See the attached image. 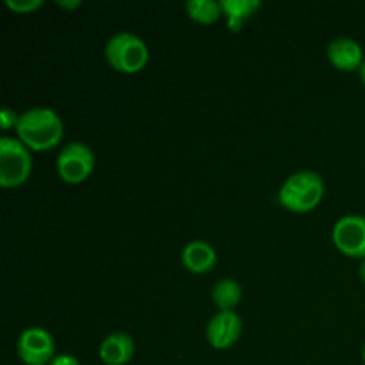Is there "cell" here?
<instances>
[{
	"label": "cell",
	"mask_w": 365,
	"mask_h": 365,
	"mask_svg": "<svg viewBox=\"0 0 365 365\" xmlns=\"http://www.w3.org/2000/svg\"><path fill=\"white\" fill-rule=\"evenodd\" d=\"M18 118H20V114L14 113L11 107H2L0 109V125H2V130H9L13 127L16 128Z\"/></svg>",
	"instance_id": "2e32d148"
},
{
	"label": "cell",
	"mask_w": 365,
	"mask_h": 365,
	"mask_svg": "<svg viewBox=\"0 0 365 365\" xmlns=\"http://www.w3.org/2000/svg\"><path fill=\"white\" fill-rule=\"evenodd\" d=\"M64 132L63 120L50 107H32L20 114L16 123L18 139L29 150H50L61 141Z\"/></svg>",
	"instance_id": "6da1fadb"
},
{
	"label": "cell",
	"mask_w": 365,
	"mask_h": 365,
	"mask_svg": "<svg viewBox=\"0 0 365 365\" xmlns=\"http://www.w3.org/2000/svg\"><path fill=\"white\" fill-rule=\"evenodd\" d=\"M16 351L25 365H48L56 356V344L45 328H25L16 342Z\"/></svg>",
	"instance_id": "8992f818"
},
{
	"label": "cell",
	"mask_w": 365,
	"mask_h": 365,
	"mask_svg": "<svg viewBox=\"0 0 365 365\" xmlns=\"http://www.w3.org/2000/svg\"><path fill=\"white\" fill-rule=\"evenodd\" d=\"M32 171V157L20 139L0 138V185L6 189L24 184Z\"/></svg>",
	"instance_id": "277c9868"
},
{
	"label": "cell",
	"mask_w": 365,
	"mask_h": 365,
	"mask_svg": "<svg viewBox=\"0 0 365 365\" xmlns=\"http://www.w3.org/2000/svg\"><path fill=\"white\" fill-rule=\"evenodd\" d=\"M48 365H81V362L77 360V356L70 355V353H61V355L53 356Z\"/></svg>",
	"instance_id": "e0dca14e"
},
{
	"label": "cell",
	"mask_w": 365,
	"mask_h": 365,
	"mask_svg": "<svg viewBox=\"0 0 365 365\" xmlns=\"http://www.w3.org/2000/svg\"><path fill=\"white\" fill-rule=\"evenodd\" d=\"M185 11H187L189 16L192 18L198 24H212L217 18L223 14L220 2H214V0H189L185 4Z\"/></svg>",
	"instance_id": "5bb4252c"
},
{
	"label": "cell",
	"mask_w": 365,
	"mask_h": 365,
	"mask_svg": "<svg viewBox=\"0 0 365 365\" xmlns=\"http://www.w3.org/2000/svg\"><path fill=\"white\" fill-rule=\"evenodd\" d=\"M327 53L330 63L342 71L360 70V66H362L365 61L360 43L355 41L353 38H346V36L335 38L328 45Z\"/></svg>",
	"instance_id": "9c48e42d"
},
{
	"label": "cell",
	"mask_w": 365,
	"mask_h": 365,
	"mask_svg": "<svg viewBox=\"0 0 365 365\" xmlns=\"http://www.w3.org/2000/svg\"><path fill=\"white\" fill-rule=\"evenodd\" d=\"M150 50L145 39L134 32H116L106 43V59L121 73H138L146 66Z\"/></svg>",
	"instance_id": "3957f363"
},
{
	"label": "cell",
	"mask_w": 365,
	"mask_h": 365,
	"mask_svg": "<svg viewBox=\"0 0 365 365\" xmlns=\"http://www.w3.org/2000/svg\"><path fill=\"white\" fill-rule=\"evenodd\" d=\"M221 9L227 16L230 31L237 32L246 20L260 7L259 0H221Z\"/></svg>",
	"instance_id": "7c38bea8"
},
{
	"label": "cell",
	"mask_w": 365,
	"mask_h": 365,
	"mask_svg": "<svg viewBox=\"0 0 365 365\" xmlns=\"http://www.w3.org/2000/svg\"><path fill=\"white\" fill-rule=\"evenodd\" d=\"M57 173L68 184H81L95 170V153L86 143L71 141L57 155Z\"/></svg>",
	"instance_id": "5b68a950"
},
{
	"label": "cell",
	"mask_w": 365,
	"mask_h": 365,
	"mask_svg": "<svg viewBox=\"0 0 365 365\" xmlns=\"http://www.w3.org/2000/svg\"><path fill=\"white\" fill-rule=\"evenodd\" d=\"M100 360L106 365H125L134 356V339L125 331H114L100 342Z\"/></svg>",
	"instance_id": "30bf717a"
},
{
	"label": "cell",
	"mask_w": 365,
	"mask_h": 365,
	"mask_svg": "<svg viewBox=\"0 0 365 365\" xmlns=\"http://www.w3.org/2000/svg\"><path fill=\"white\" fill-rule=\"evenodd\" d=\"M217 253L209 242L191 241L182 250V264L195 274H205L216 266Z\"/></svg>",
	"instance_id": "8fae6325"
},
{
	"label": "cell",
	"mask_w": 365,
	"mask_h": 365,
	"mask_svg": "<svg viewBox=\"0 0 365 365\" xmlns=\"http://www.w3.org/2000/svg\"><path fill=\"white\" fill-rule=\"evenodd\" d=\"M339 252L353 259H365V216L346 214L335 223L331 232Z\"/></svg>",
	"instance_id": "52a82bcc"
},
{
	"label": "cell",
	"mask_w": 365,
	"mask_h": 365,
	"mask_svg": "<svg viewBox=\"0 0 365 365\" xmlns=\"http://www.w3.org/2000/svg\"><path fill=\"white\" fill-rule=\"evenodd\" d=\"M364 364H365V346H364Z\"/></svg>",
	"instance_id": "44dd1931"
},
{
	"label": "cell",
	"mask_w": 365,
	"mask_h": 365,
	"mask_svg": "<svg viewBox=\"0 0 365 365\" xmlns=\"http://www.w3.org/2000/svg\"><path fill=\"white\" fill-rule=\"evenodd\" d=\"M242 331V319L234 310H220L207 324V341L212 348L227 349L239 341Z\"/></svg>",
	"instance_id": "ba28073f"
},
{
	"label": "cell",
	"mask_w": 365,
	"mask_h": 365,
	"mask_svg": "<svg viewBox=\"0 0 365 365\" xmlns=\"http://www.w3.org/2000/svg\"><path fill=\"white\" fill-rule=\"evenodd\" d=\"M360 280L365 284V259H362V264H360Z\"/></svg>",
	"instance_id": "d6986e66"
},
{
	"label": "cell",
	"mask_w": 365,
	"mask_h": 365,
	"mask_svg": "<svg viewBox=\"0 0 365 365\" xmlns=\"http://www.w3.org/2000/svg\"><path fill=\"white\" fill-rule=\"evenodd\" d=\"M360 78H362V82H364V86H365V61H364L362 66H360Z\"/></svg>",
	"instance_id": "ffe728a7"
},
{
	"label": "cell",
	"mask_w": 365,
	"mask_h": 365,
	"mask_svg": "<svg viewBox=\"0 0 365 365\" xmlns=\"http://www.w3.org/2000/svg\"><path fill=\"white\" fill-rule=\"evenodd\" d=\"M6 6L14 13H32L43 6V0H6Z\"/></svg>",
	"instance_id": "9a60e30c"
},
{
	"label": "cell",
	"mask_w": 365,
	"mask_h": 365,
	"mask_svg": "<svg viewBox=\"0 0 365 365\" xmlns=\"http://www.w3.org/2000/svg\"><path fill=\"white\" fill-rule=\"evenodd\" d=\"M59 6H64V7H77V6H81V0H75V2H63V0H59Z\"/></svg>",
	"instance_id": "ac0fdd59"
},
{
	"label": "cell",
	"mask_w": 365,
	"mask_h": 365,
	"mask_svg": "<svg viewBox=\"0 0 365 365\" xmlns=\"http://www.w3.org/2000/svg\"><path fill=\"white\" fill-rule=\"evenodd\" d=\"M242 289L234 278H221L212 289V302L220 310H234L241 303Z\"/></svg>",
	"instance_id": "4fadbf2b"
},
{
	"label": "cell",
	"mask_w": 365,
	"mask_h": 365,
	"mask_svg": "<svg viewBox=\"0 0 365 365\" xmlns=\"http://www.w3.org/2000/svg\"><path fill=\"white\" fill-rule=\"evenodd\" d=\"M324 195V180L317 171L302 170L292 173L282 184L278 200L285 209L292 212H309L319 205Z\"/></svg>",
	"instance_id": "7a4b0ae2"
}]
</instances>
